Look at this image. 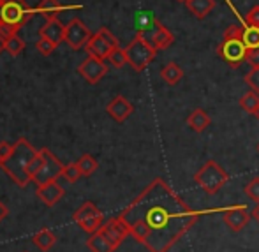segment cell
Wrapping results in <instances>:
<instances>
[{
	"label": "cell",
	"instance_id": "cell-1",
	"mask_svg": "<svg viewBox=\"0 0 259 252\" xmlns=\"http://www.w3.org/2000/svg\"><path fill=\"white\" fill-rule=\"evenodd\" d=\"M129 235L150 252H167L196 226L201 212L184 201L166 180H152L118 215Z\"/></svg>",
	"mask_w": 259,
	"mask_h": 252
},
{
	"label": "cell",
	"instance_id": "cell-2",
	"mask_svg": "<svg viewBox=\"0 0 259 252\" xmlns=\"http://www.w3.org/2000/svg\"><path fill=\"white\" fill-rule=\"evenodd\" d=\"M37 153L39 152L32 147L30 141L21 138V140H18L14 143L11 155L0 162V167L6 171V175L18 187H27L32 182L30 175H28V166H30V162L34 160V157Z\"/></svg>",
	"mask_w": 259,
	"mask_h": 252
},
{
	"label": "cell",
	"instance_id": "cell-3",
	"mask_svg": "<svg viewBox=\"0 0 259 252\" xmlns=\"http://www.w3.org/2000/svg\"><path fill=\"white\" fill-rule=\"evenodd\" d=\"M247 51H249V48H247L245 41H243L242 28L236 27V25H231L229 28H226L224 37L217 46L219 57L231 67H240L243 62H247Z\"/></svg>",
	"mask_w": 259,
	"mask_h": 252
},
{
	"label": "cell",
	"instance_id": "cell-4",
	"mask_svg": "<svg viewBox=\"0 0 259 252\" xmlns=\"http://www.w3.org/2000/svg\"><path fill=\"white\" fill-rule=\"evenodd\" d=\"M194 182L199 189L206 192L208 196H213L229 182V175L224 171V167L215 160H206L201 166V170L196 171Z\"/></svg>",
	"mask_w": 259,
	"mask_h": 252
},
{
	"label": "cell",
	"instance_id": "cell-5",
	"mask_svg": "<svg viewBox=\"0 0 259 252\" xmlns=\"http://www.w3.org/2000/svg\"><path fill=\"white\" fill-rule=\"evenodd\" d=\"M127 55V64L134 69V71L141 72L148 67V65L154 62L157 57V50L150 45L147 37H145L143 32H138L136 37L129 43V46L125 48Z\"/></svg>",
	"mask_w": 259,
	"mask_h": 252
},
{
	"label": "cell",
	"instance_id": "cell-6",
	"mask_svg": "<svg viewBox=\"0 0 259 252\" xmlns=\"http://www.w3.org/2000/svg\"><path fill=\"white\" fill-rule=\"evenodd\" d=\"M35 13L37 9L25 4L23 0H9V2L2 4V21L14 25V27L21 28Z\"/></svg>",
	"mask_w": 259,
	"mask_h": 252
},
{
	"label": "cell",
	"instance_id": "cell-7",
	"mask_svg": "<svg viewBox=\"0 0 259 252\" xmlns=\"http://www.w3.org/2000/svg\"><path fill=\"white\" fill-rule=\"evenodd\" d=\"M116 46H118V39H116L108 28L103 27L97 34H94L92 37H90V41L87 43L85 48L90 57H97V58H101V60H104V58L109 57L111 50L116 48Z\"/></svg>",
	"mask_w": 259,
	"mask_h": 252
},
{
	"label": "cell",
	"instance_id": "cell-8",
	"mask_svg": "<svg viewBox=\"0 0 259 252\" xmlns=\"http://www.w3.org/2000/svg\"><path fill=\"white\" fill-rule=\"evenodd\" d=\"M74 221L81 226V229L92 235L103 228V212L92 201H87L74 212Z\"/></svg>",
	"mask_w": 259,
	"mask_h": 252
},
{
	"label": "cell",
	"instance_id": "cell-9",
	"mask_svg": "<svg viewBox=\"0 0 259 252\" xmlns=\"http://www.w3.org/2000/svg\"><path fill=\"white\" fill-rule=\"evenodd\" d=\"M39 152L42 153L45 162H42V167L39 170V173L35 175L32 182H35L37 185H42V184H46V182L57 180L58 177H62L64 167H65L64 164H62L60 160H58L57 157L48 150V148H42V150H39Z\"/></svg>",
	"mask_w": 259,
	"mask_h": 252
},
{
	"label": "cell",
	"instance_id": "cell-10",
	"mask_svg": "<svg viewBox=\"0 0 259 252\" xmlns=\"http://www.w3.org/2000/svg\"><path fill=\"white\" fill-rule=\"evenodd\" d=\"M92 32L89 30V27H87L85 23H83L79 18H74V20L69 21V25L65 27V37L64 41L67 43L71 48L74 50H81L87 46V43L90 41V37H92Z\"/></svg>",
	"mask_w": 259,
	"mask_h": 252
},
{
	"label": "cell",
	"instance_id": "cell-11",
	"mask_svg": "<svg viewBox=\"0 0 259 252\" xmlns=\"http://www.w3.org/2000/svg\"><path fill=\"white\" fill-rule=\"evenodd\" d=\"M222 221L228 226L229 231L240 233L250 221V212L247 210L245 204H235V206H229L228 210L222 215Z\"/></svg>",
	"mask_w": 259,
	"mask_h": 252
},
{
	"label": "cell",
	"instance_id": "cell-12",
	"mask_svg": "<svg viewBox=\"0 0 259 252\" xmlns=\"http://www.w3.org/2000/svg\"><path fill=\"white\" fill-rule=\"evenodd\" d=\"M78 71H79V74L87 79V81L92 83V85H96L97 81H101V79L106 76V72H108V65H106L104 60H101V58L90 57L89 55V58H87L85 62H81V65L78 67Z\"/></svg>",
	"mask_w": 259,
	"mask_h": 252
},
{
	"label": "cell",
	"instance_id": "cell-13",
	"mask_svg": "<svg viewBox=\"0 0 259 252\" xmlns=\"http://www.w3.org/2000/svg\"><path fill=\"white\" fill-rule=\"evenodd\" d=\"M99 231L103 233L109 242H111V245L115 247V249L116 247H120V243L129 236V229H127L125 222H123L120 217L109 219L108 222H104L103 228H101Z\"/></svg>",
	"mask_w": 259,
	"mask_h": 252
},
{
	"label": "cell",
	"instance_id": "cell-14",
	"mask_svg": "<svg viewBox=\"0 0 259 252\" xmlns=\"http://www.w3.org/2000/svg\"><path fill=\"white\" fill-rule=\"evenodd\" d=\"M106 111H108L109 116H111L113 120H116V122H125V120L133 115L134 106L123 96H116L109 101L108 106H106Z\"/></svg>",
	"mask_w": 259,
	"mask_h": 252
},
{
	"label": "cell",
	"instance_id": "cell-15",
	"mask_svg": "<svg viewBox=\"0 0 259 252\" xmlns=\"http://www.w3.org/2000/svg\"><path fill=\"white\" fill-rule=\"evenodd\" d=\"M37 196L48 204V206H53V204H57L64 198V189L57 184V180H52L42 185H37Z\"/></svg>",
	"mask_w": 259,
	"mask_h": 252
},
{
	"label": "cell",
	"instance_id": "cell-16",
	"mask_svg": "<svg viewBox=\"0 0 259 252\" xmlns=\"http://www.w3.org/2000/svg\"><path fill=\"white\" fill-rule=\"evenodd\" d=\"M175 37L169 30H167L164 25L160 23H155V28L152 32V37H150V45L154 46L157 51H162V50H167L171 45H173Z\"/></svg>",
	"mask_w": 259,
	"mask_h": 252
},
{
	"label": "cell",
	"instance_id": "cell-17",
	"mask_svg": "<svg viewBox=\"0 0 259 252\" xmlns=\"http://www.w3.org/2000/svg\"><path fill=\"white\" fill-rule=\"evenodd\" d=\"M39 35H42V37H48L50 41H53L55 45L58 46L65 37V27L60 23V20L52 18V20H48L45 23V27L41 28V34H39Z\"/></svg>",
	"mask_w": 259,
	"mask_h": 252
},
{
	"label": "cell",
	"instance_id": "cell-18",
	"mask_svg": "<svg viewBox=\"0 0 259 252\" xmlns=\"http://www.w3.org/2000/svg\"><path fill=\"white\" fill-rule=\"evenodd\" d=\"M35 9H37V13L45 14L48 20H52V18H57L58 14L62 13V11L81 9V6H62L58 0H41V2H39V6L35 7Z\"/></svg>",
	"mask_w": 259,
	"mask_h": 252
},
{
	"label": "cell",
	"instance_id": "cell-19",
	"mask_svg": "<svg viewBox=\"0 0 259 252\" xmlns=\"http://www.w3.org/2000/svg\"><path fill=\"white\" fill-rule=\"evenodd\" d=\"M210 123H211L210 115L201 108L194 109V111L187 116V125L191 127L194 133H203L206 127H210Z\"/></svg>",
	"mask_w": 259,
	"mask_h": 252
},
{
	"label": "cell",
	"instance_id": "cell-20",
	"mask_svg": "<svg viewBox=\"0 0 259 252\" xmlns=\"http://www.w3.org/2000/svg\"><path fill=\"white\" fill-rule=\"evenodd\" d=\"M185 6H187V9L191 11L196 18L203 20V18H206L208 13L215 7V0H187Z\"/></svg>",
	"mask_w": 259,
	"mask_h": 252
},
{
	"label": "cell",
	"instance_id": "cell-21",
	"mask_svg": "<svg viewBox=\"0 0 259 252\" xmlns=\"http://www.w3.org/2000/svg\"><path fill=\"white\" fill-rule=\"evenodd\" d=\"M87 247H89L92 252H113L115 250V247L111 245V242H109L101 231L90 235V238L87 240Z\"/></svg>",
	"mask_w": 259,
	"mask_h": 252
},
{
	"label": "cell",
	"instance_id": "cell-22",
	"mask_svg": "<svg viewBox=\"0 0 259 252\" xmlns=\"http://www.w3.org/2000/svg\"><path fill=\"white\" fill-rule=\"evenodd\" d=\"M160 78H162L167 85H177V83L184 78V71H182V67L178 64L169 62V64L164 65L162 71H160Z\"/></svg>",
	"mask_w": 259,
	"mask_h": 252
},
{
	"label": "cell",
	"instance_id": "cell-23",
	"mask_svg": "<svg viewBox=\"0 0 259 252\" xmlns=\"http://www.w3.org/2000/svg\"><path fill=\"white\" fill-rule=\"evenodd\" d=\"M55 242H57V236H55V233L50 231V229H41V231L34 235L35 247H39V249L45 250V252L52 249L55 245Z\"/></svg>",
	"mask_w": 259,
	"mask_h": 252
},
{
	"label": "cell",
	"instance_id": "cell-24",
	"mask_svg": "<svg viewBox=\"0 0 259 252\" xmlns=\"http://www.w3.org/2000/svg\"><path fill=\"white\" fill-rule=\"evenodd\" d=\"M238 104L245 113L254 115V113H256V109H257V106H259V94L252 92V90H250V92H247V94H243V96L240 97Z\"/></svg>",
	"mask_w": 259,
	"mask_h": 252
},
{
	"label": "cell",
	"instance_id": "cell-25",
	"mask_svg": "<svg viewBox=\"0 0 259 252\" xmlns=\"http://www.w3.org/2000/svg\"><path fill=\"white\" fill-rule=\"evenodd\" d=\"M243 34V41H245L247 48H259V27H252V25H243L242 28Z\"/></svg>",
	"mask_w": 259,
	"mask_h": 252
},
{
	"label": "cell",
	"instance_id": "cell-26",
	"mask_svg": "<svg viewBox=\"0 0 259 252\" xmlns=\"http://www.w3.org/2000/svg\"><path fill=\"white\" fill-rule=\"evenodd\" d=\"M78 167L81 170V173H83V177H90V175H94L97 171V167H99V164H97V160L94 159L90 153H85V155H81L79 157V160L78 162Z\"/></svg>",
	"mask_w": 259,
	"mask_h": 252
},
{
	"label": "cell",
	"instance_id": "cell-27",
	"mask_svg": "<svg viewBox=\"0 0 259 252\" xmlns=\"http://www.w3.org/2000/svg\"><path fill=\"white\" fill-rule=\"evenodd\" d=\"M108 60H109V64H111L113 67H116V69L123 67V65L127 64V55H125V50L120 48V46H116V48H113V50H111V53H109V57H108Z\"/></svg>",
	"mask_w": 259,
	"mask_h": 252
},
{
	"label": "cell",
	"instance_id": "cell-28",
	"mask_svg": "<svg viewBox=\"0 0 259 252\" xmlns=\"http://www.w3.org/2000/svg\"><path fill=\"white\" fill-rule=\"evenodd\" d=\"M62 177H64L69 184H76V182L83 177V173H81V170L78 167V164L71 162V164H67V166L64 167V173H62Z\"/></svg>",
	"mask_w": 259,
	"mask_h": 252
},
{
	"label": "cell",
	"instance_id": "cell-29",
	"mask_svg": "<svg viewBox=\"0 0 259 252\" xmlns=\"http://www.w3.org/2000/svg\"><path fill=\"white\" fill-rule=\"evenodd\" d=\"M23 50H25V43L21 41L18 35H13V37L6 41V51L11 57H16V55H20Z\"/></svg>",
	"mask_w": 259,
	"mask_h": 252
},
{
	"label": "cell",
	"instance_id": "cell-30",
	"mask_svg": "<svg viewBox=\"0 0 259 252\" xmlns=\"http://www.w3.org/2000/svg\"><path fill=\"white\" fill-rule=\"evenodd\" d=\"M243 191H245L247 198H249L250 201L259 203V177H254L252 180L245 185V189H243Z\"/></svg>",
	"mask_w": 259,
	"mask_h": 252
},
{
	"label": "cell",
	"instance_id": "cell-31",
	"mask_svg": "<svg viewBox=\"0 0 259 252\" xmlns=\"http://www.w3.org/2000/svg\"><path fill=\"white\" fill-rule=\"evenodd\" d=\"M243 79H245V83L250 87V90H252V92L259 94V67H252V69H250Z\"/></svg>",
	"mask_w": 259,
	"mask_h": 252
},
{
	"label": "cell",
	"instance_id": "cell-32",
	"mask_svg": "<svg viewBox=\"0 0 259 252\" xmlns=\"http://www.w3.org/2000/svg\"><path fill=\"white\" fill-rule=\"evenodd\" d=\"M37 50H39V53H42V55H50V53H53V50L57 48V45H55L53 41H50L48 37H42V35H39V39H37Z\"/></svg>",
	"mask_w": 259,
	"mask_h": 252
},
{
	"label": "cell",
	"instance_id": "cell-33",
	"mask_svg": "<svg viewBox=\"0 0 259 252\" xmlns=\"http://www.w3.org/2000/svg\"><path fill=\"white\" fill-rule=\"evenodd\" d=\"M18 32H20V27H14V25H9V23H0V37L4 39V41H7V39H11L13 35H18Z\"/></svg>",
	"mask_w": 259,
	"mask_h": 252
},
{
	"label": "cell",
	"instance_id": "cell-34",
	"mask_svg": "<svg viewBox=\"0 0 259 252\" xmlns=\"http://www.w3.org/2000/svg\"><path fill=\"white\" fill-rule=\"evenodd\" d=\"M42 162H45V159H42V153L39 152L37 155L34 157V160L30 162V166H28V175H30L32 180H34V177L39 173V170L42 167Z\"/></svg>",
	"mask_w": 259,
	"mask_h": 252
},
{
	"label": "cell",
	"instance_id": "cell-35",
	"mask_svg": "<svg viewBox=\"0 0 259 252\" xmlns=\"http://www.w3.org/2000/svg\"><path fill=\"white\" fill-rule=\"evenodd\" d=\"M245 23L247 25H252V27H259V6H254L252 9L247 13Z\"/></svg>",
	"mask_w": 259,
	"mask_h": 252
},
{
	"label": "cell",
	"instance_id": "cell-36",
	"mask_svg": "<svg viewBox=\"0 0 259 252\" xmlns=\"http://www.w3.org/2000/svg\"><path fill=\"white\" fill-rule=\"evenodd\" d=\"M247 62L252 67H259V48H252L247 51Z\"/></svg>",
	"mask_w": 259,
	"mask_h": 252
},
{
	"label": "cell",
	"instance_id": "cell-37",
	"mask_svg": "<svg viewBox=\"0 0 259 252\" xmlns=\"http://www.w3.org/2000/svg\"><path fill=\"white\" fill-rule=\"evenodd\" d=\"M13 147H14V145L7 143V141H2V143H0V162L11 155V152H13Z\"/></svg>",
	"mask_w": 259,
	"mask_h": 252
},
{
	"label": "cell",
	"instance_id": "cell-38",
	"mask_svg": "<svg viewBox=\"0 0 259 252\" xmlns=\"http://www.w3.org/2000/svg\"><path fill=\"white\" fill-rule=\"evenodd\" d=\"M250 217H252L256 222H259V203H256V206L250 210Z\"/></svg>",
	"mask_w": 259,
	"mask_h": 252
},
{
	"label": "cell",
	"instance_id": "cell-39",
	"mask_svg": "<svg viewBox=\"0 0 259 252\" xmlns=\"http://www.w3.org/2000/svg\"><path fill=\"white\" fill-rule=\"evenodd\" d=\"M6 215H7V206L2 201H0V222L6 219Z\"/></svg>",
	"mask_w": 259,
	"mask_h": 252
},
{
	"label": "cell",
	"instance_id": "cell-40",
	"mask_svg": "<svg viewBox=\"0 0 259 252\" xmlns=\"http://www.w3.org/2000/svg\"><path fill=\"white\" fill-rule=\"evenodd\" d=\"M4 50H6V41H4V39L0 37V53H2Z\"/></svg>",
	"mask_w": 259,
	"mask_h": 252
},
{
	"label": "cell",
	"instance_id": "cell-41",
	"mask_svg": "<svg viewBox=\"0 0 259 252\" xmlns=\"http://www.w3.org/2000/svg\"><path fill=\"white\" fill-rule=\"evenodd\" d=\"M254 116H256V118L259 120V106H257V109H256V113H254Z\"/></svg>",
	"mask_w": 259,
	"mask_h": 252
},
{
	"label": "cell",
	"instance_id": "cell-42",
	"mask_svg": "<svg viewBox=\"0 0 259 252\" xmlns=\"http://www.w3.org/2000/svg\"><path fill=\"white\" fill-rule=\"evenodd\" d=\"M0 23H2V4H0Z\"/></svg>",
	"mask_w": 259,
	"mask_h": 252
},
{
	"label": "cell",
	"instance_id": "cell-43",
	"mask_svg": "<svg viewBox=\"0 0 259 252\" xmlns=\"http://www.w3.org/2000/svg\"><path fill=\"white\" fill-rule=\"evenodd\" d=\"M6 2H9V0H0V4H6Z\"/></svg>",
	"mask_w": 259,
	"mask_h": 252
},
{
	"label": "cell",
	"instance_id": "cell-44",
	"mask_svg": "<svg viewBox=\"0 0 259 252\" xmlns=\"http://www.w3.org/2000/svg\"><path fill=\"white\" fill-rule=\"evenodd\" d=\"M178 2H184V4H185V2H187V0H178Z\"/></svg>",
	"mask_w": 259,
	"mask_h": 252
},
{
	"label": "cell",
	"instance_id": "cell-45",
	"mask_svg": "<svg viewBox=\"0 0 259 252\" xmlns=\"http://www.w3.org/2000/svg\"><path fill=\"white\" fill-rule=\"evenodd\" d=\"M257 152H259V145H257Z\"/></svg>",
	"mask_w": 259,
	"mask_h": 252
}]
</instances>
